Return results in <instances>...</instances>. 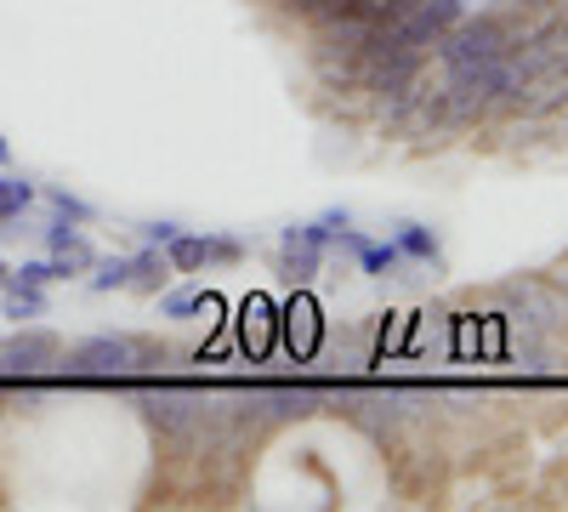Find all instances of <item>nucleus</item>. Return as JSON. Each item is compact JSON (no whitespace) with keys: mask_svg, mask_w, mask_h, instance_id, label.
<instances>
[{"mask_svg":"<svg viewBox=\"0 0 568 512\" xmlns=\"http://www.w3.org/2000/svg\"><path fill=\"white\" fill-rule=\"evenodd\" d=\"M517 40H524V23H517L511 12H478V18L466 12L449 34H438L433 58H438L444 74H466V69H484V63L506 58Z\"/></svg>","mask_w":568,"mask_h":512,"instance_id":"1","label":"nucleus"},{"mask_svg":"<svg viewBox=\"0 0 568 512\" xmlns=\"http://www.w3.org/2000/svg\"><path fill=\"white\" fill-rule=\"evenodd\" d=\"M205 388H194V382H160V388H142V415H149V428L165 439V444H176V450H194V439H200V422H205Z\"/></svg>","mask_w":568,"mask_h":512,"instance_id":"2","label":"nucleus"},{"mask_svg":"<svg viewBox=\"0 0 568 512\" xmlns=\"http://www.w3.org/2000/svg\"><path fill=\"white\" fill-rule=\"evenodd\" d=\"M160 353L136 337H85L74 348H63V370L69 377H85V382H103V377H136L149 370Z\"/></svg>","mask_w":568,"mask_h":512,"instance_id":"3","label":"nucleus"},{"mask_svg":"<svg viewBox=\"0 0 568 512\" xmlns=\"http://www.w3.org/2000/svg\"><path fill=\"white\" fill-rule=\"evenodd\" d=\"M245 257V240L240 234H194V228H182V234L165 245V262L176 273H200V268H222V262H240Z\"/></svg>","mask_w":568,"mask_h":512,"instance_id":"4","label":"nucleus"},{"mask_svg":"<svg viewBox=\"0 0 568 512\" xmlns=\"http://www.w3.org/2000/svg\"><path fill=\"white\" fill-rule=\"evenodd\" d=\"M63 359V342L52 331H18L0 342V370H12V377H34V370L58 364Z\"/></svg>","mask_w":568,"mask_h":512,"instance_id":"5","label":"nucleus"},{"mask_svg":"<svg viewBox=\"0 0 568 512\" xmlns=\"http://www.w3.org/2000/svg\"><path fill=\"white\" fill-rule=\"evenodd\" d=\"M171 279H176V268L165 262V245H142V251H131V285H136V291L160 297Z\"/></svg>","mask_w":568,"mask_h":512,"instance_id":"6","label":"nucleus"},{"mask_svg":"<svg viewBox=\"0 0 568 512\" xmlns=\"http://www.w3.org/2000/svg\"><path fill=\"white\" fill-rule=\"evenodd\" d=\"M393 245L404 251V262H444V245H438V234L426 222H398Z\"/></svg>","mask_w":568,"mask_h":512,"instance_id":"7","label":"nucleus"},{"mask_svg":"<svg viewBox=\"0 0 568 512\" xmlns=\"http://www.w3.org/2000/svg\"><path fill=\"white\" fill-rule=\"evenodd\" d=\"M0 308H7L12 324H29V319L45 313V291L40 285H12V279H7V285H0Z\"/></svg>","mask_w":568,"mask_h":512,"instance_id":"8","label":"nucleus"},{"mask_svg":"<svg viewBox=\"0 0 568 512\" xmlns=\"http://www.w3.org/2000/svg\"><path fill=\"white\" fill-rule=\"evenodd\" d=\"M29 205H34V189H29V182H23V177H0V228H12Z\"/></svg>","mask_w":568,"mask_h":512,"instance_id":"9","label":"nucleus"},{"mask_svg":"<svg viewBox=\"0 0 568 512\" xmlns=\"http://www.w3.org/2000/svg\"><path fill=\"white\" fill-rule=\"evenodd\" d=\"M91 291H131V257H98L91 262Z\"/></svg>","mask_w":568,"mask_h":512,"instance_id":"10","label":"nucleus"},{"mask_svg":"<svg viewBox=\"0 0 568 512\" xmlns=\"http://www.w3.org/2000/svg\"><path fill=\"white\" fill-rule=\"evenodd\" d=\"M211 308V297L205 291H160V319H200Z\"/></svg>","mask_w":568,"mask_h":512,"instance_id":"11","label":"nucleus"},{"mask_svg":"<svg viewBox=\"0 0 568 512\" xmlns=\"http://www.w3.org/2000/svg\"><path fill=\"white\" fill-rule=\"evenodd\" d=\"M7 279H12V285H40V291L58 285V279H52V262H23V268H12Z\"/></svg>","mask_w":568,"mask_h":512,"instance_id":"12","label":"nucleus"},{"mask_svg":"<svg viewBox=\"0 0 568 512\" xmlns=\"http://www.w3.org/2000/svg\"><path fill=\"white\" fill-rule=\"evenodd\" d=\"M52 211H58V217H69V222H91V205H85V200H74V194H52Z\"/></svg>","mask_w":568,"mask_h":512,"instance_id":"13","label":"nucleus"},{"mask_svg":"<svg viewBox=\"0 0 568 512\" xmlns=\"http://www.w3.org/2000/svg\"><path fill=\"white\" fill-rule=\"evenodd\" d=\"M182 234V222H142V240H149V245H171Z\"/></svg>","mask_w":568,"mask_h":512,"instance_id":"14","label":"nucleus"},{"mask_svg":"<svg viewBox=\"0 0 568 512\" xmlns=\"http://www.w3.org/2000/svg\"><path fill=\"white\" fill-rule=\"evenodd\" d=\"M0 165H12V143H7V137H0Z\"/></svg>","mask_w":568,"mask_h":512,"instance_id":"15","label":"nucleus"},{"mask_svg":"<svg viewBox=\"0 0 568 512\" xmlns=\"http://www.w3.org/2000/svg\"><path fill=\"white\" fill-rule=\"evenodd\" d=\"M7 273H12V268H7V262H0V285H7Z\"/></svg>","mask_w":568,"mask_h":512,"instance_id":"16","label":"nucleus"}]
</instances>
